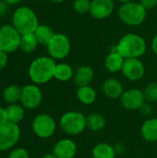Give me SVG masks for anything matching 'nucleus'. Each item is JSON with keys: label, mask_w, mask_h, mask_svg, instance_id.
<instances>
[{"label": "nucleus", "mask_w": 157, "mask_h": 158, "mask_svg": "<svg viewBox=\"0 0 157 158\" xmlns=\"http://www.w3.org/2000/svg\"><path fill=\"white\" fill-rule=\"evenodd\" d=\"M43 100V94L40 88L36 84H28L22 88L20 103L24 108H37Z\"/></svg>", "instance_id": "10"}, {"label": "nucleus", "mask_w": 157, "mask_h": 158, "mask_svg": "<svg viewBox=\"0 0 157 158\" xmlns=\"http://www.w3.org/2000/svg\"><path fill=\"white\" fill-rule=\"evenodd\" d=\"M77 98L83 105H92L96 100V92L90 85L79 87L77 91Z\"/></svg>", "instance_id": "20"}, {"label": "nucleus", "mask_w": 157, "mask_h": 158, "mask_svg": "<svg viewBox=\"0 0 157 158\" xmlns=\"http://www.w3.org/2000/svg\"><path fill=\"white\" fill-rule=\"evenodd\" d=\"M143 138L150 143L157 141V118H152L143 122L141 128Z\"/></svg>", "instance_id": "17"}, {"label": "nucleus", "mask_w": 157, "mask_h": 158, "mask_svg": "<svg viewBox=\"0 0 157 158\" xmlns=\"http://www.w3.org/2000/svg\"><path fill=\"white\" fill-rule=\"evenodd\" d=\"M123 86L119 81L117 79L111 78L107 79L103 83V93L111 99H118L120 98L124 93Z\"/></svg>", "instance_id": "16"}, {"label": "nucleus", "mask_w": 157, "mask_h": 158, "mask_svg": "<svg viewBox=\"0 0 157 158\" xmlns=\"http://www.w3.org/2000/svg\"><path fill=\"white\" fill-rule=\"evenodd\" d=\"M42 158H57L53 153L52 154H46V155H44L43 156Z\"/></svg>", "instance_id": "37"}, {"label": "nucleus", "mask_w": 157, "mask_h": 158, "mask_svg": "<svg viewBox=\"0 0 157 158\" xmlns=\"http://www.w3.org/2000/svg\"><path fill=\"white\" fill-rule=\"evenodd\" d=\"M77 153V145L70 139H62L58 141L54 148L53 154L57 158H74Z\"/></svg>", "instance_id": "14"}, {"label": "nucleus", "mask_w": 157, "mask_h": 158, "mask_svg": "<svg viewBox=\"0 0 157 158\" xmlns=\"http://www.w3.org/2000/svg\"><path fill=\"white\" fill-rule=\"evenodd\" d=\"M93 158H115L116 150L115 147L107 143H97L92 152Z\"/></svg>", "instance_id": "19"}, {"label": "nucleus", "mask_w": 157, "mask_h": 158, "mask_svg": "<svg viewBox=\"0 0 157 158\" xmlns=\"http://www.w3.org/2000/svg\"><path fill=\"white\" fill-rule=\"evenodd\" d=\"M124 62H125V58L115 50L106 56L105 60V67L109 72L116 73L121 71Z\"/></svg>", "instance_id": "18"}, {"label": "nucleus", "mask_w": 157, "mask_h": 158, "mask_svg": "<svg viewBox=\"0 0 157 158\" xmlns=\"http://www.w3.org/2000/svg\"><path fill=\"white\" fill-rule=\"evenodd\" d=\"M143 94L145 97V100L149 103H155L157 102V82H151L149 83L144 91Z\"/></svg>", "instance_id": "27"}, {"label": "nucleus", "mask_w": 157, "mask_h": 158, "mask_svg": "<svg viewBox=\"0 0 157 158\" xmlns=\"http://www.w3.org/2000/svg\"><path fill=\"white\" fill-rule=\"evenodd\" d=\"M34 34L38 40L39 44L47 46L49 42L54 37L55 32L51 29V27H49L47 25H40L39 24V26L37 27V29L34 31Z\"/></svg>", "instance_id": "21"}, {"label": "nucleus", "mask_w": 157, "mask_h": 158, "mask_svg": "<svg viewBox=\"0 0 157 158\" xmlns=\"http://www.w3.org/2000/svg\"><path fill=\"white\" fill-rule=\"evenodd\" d=\"M93 77H94L93 69L90 66L83 65L79 67L75 70L73 81L78 87H82V86L90 85V83L93 80Z\"/></svg>", "instance_id": "15"}, {"label": "nucleus", "mask_w": 157, "mask_h": 158, "mask_svg": "<svg viewBox=\"0 0 157 158\" xmlns=\"http://www.w3.org/2000/svg\"><path fill=\"white\" fill-rule=\"evenodd\" d=\"M20 129L18 124L6 122L0 125V151L11 149L19 140Z\"/></svg>", "instance_id": "7"}, {"label": "nucleus", "mask_w": 157, "mask_h": 158, "mask_svg": "<svg viewBox=\"0 0 157 158\" xmlns=\"http://www.w3.org/2000/svg\"><path fill=\"white\" fill-rule=\"evenodd\" d=\"M51 1L54 3H62V2H65L66 0H51Z\"/></svg>", "instance_id": "38"}, {"label": "nucleus", "mask_w": 157, "mask_h": 158, "mask_svg": "<svg viewBox=\"0 0 157 158\" xmlns=\"http://www.w3.org/2000/svg\"><path fill=\"white\" fill-rule=\"evenodd\" d=\"M105 118L99 113H92L86 117L87 127L93 131H99L105 126Z\"/></svg>", "instance_id": "25"}, {"label": "nucleus", "mask_w": 157, "mask_h": 158, "mask_svg": "<svg viewBox=\"0 0 157 158\" xmlns=\"http://www.w3.org/2000/svg\"><path fill=\"white\" fill-rule=\"evenodd\" d=\"M12 25L21 34L32 33L39 26L36 13L27 6H19L12 15Z\"/></svg>", "instance_id": "3"}, {"label": "nucleus", "mask_w": 157, "mask_h": 158, "mask_svg": "<svg viewBox=\"0 0 157 158\" xmlns=\"http://www.w3.org/2000/svg\"><path fill=\"white\" fill-rule=\"evenodd\" d=\"M8 158H30V156L26 149L19 147L10 152Z\"/></svg>", "instance_id": "29"}, {"label": "nucleus", "mask_w": 157, "mask_h": 158, "mask_svg": "<svg viewBox=\"0 0 157 158\" xmlns=\"http://www.w3.org/2000/svg\"><path fill=\"white\" fill-rule=\"evenodd\" d=\"M56 129L55 119L48 114H40L36 116L32 122V130L36 136L42 139H47L53 136Z\"/></svg>", "instance_id": "9"}, {"label": "nucleus", "mask_w": 157, "mask_h": 158, "mask_svg": "<svg viewBox=\"0 0 157 158\" xmlns=\"http://www.w3.org/2000/svg\"><path fill=\"white\" fill-rule=\"evenodd\" d=\"M21 34L12 24H5L0 27V51L6 54L19 49Z\"/></svg>", "instance_id": "6"}, {"label": "nucleus", "mask_w": 157, "mask_h": 158, "mask_svg": "<svg viewBox=\"0 0 157 158\" xmlns=\"http://www.w3.org/2000/svg\"><path fill=\"white\" fill-rule=\"evenodd\" d=\"M152 50L157 56V34H155V37L153 38V41H152Z\"/></svg>", "instance_id": "35"}, {"label": "nucleus", "mask_w": 157, "mask_h": 158, "mask_svg": "<svg viewBox=\"0 0 157 158\" xmlns=\"http://www.w3.org/2000/svg\"><path fill=\"white\" fill-rule=\"evenodd\" d=\"M91 3L92 1L90 0H75L73 3V8L79 14H85L90 12Z\"/></svg>", "instance_id": "28"}, {"label": "nucleus", "mask_w": 157, "mask_h": 158, "mask_svg": "<svg viewBox=\"0 0 157 158\" xmlns=\"http://www.w3.org/2000/svg\"><path fill=\"white\" fill-rule=\"evenodd\" d=\"M56 63L51 56H39L29 67L30 79L35 84H43L54 78Z\"/></svg>", "instance_id": "1"}, {"label": "nucleus", "mask_w": 157, "mask_h": 158, "mask_svg": "<svg viewBox=\"0 0 157 158\" xmlns=\"http://www.w3.org/2000/svg\"><path fill=\"white\" fill-rule=\"evenodd\" d=\"M7 60H8L7 54L3 51H0V70L3 69L6 66Z\"/></svg>", "instance_id": "31"}, {"label": "nucleus", "mask_w": 157, "mask_h": 158, "mask_svg": "<svg viewBox=\"0 0 157 158\" xmlns=\"http://www.w3.org/2000/svg\"><path fill=\"white\" fill-rule=\"evenodd\" d=\"M46 47L49 56L54 59H63L67 57L70 52V42L67 35L55 33Z\"/></svg>", "instance_id": "8"}, {"label": "nucleus", "mask_w": 157, "mask_h": 158, "mask_svg": "<svg viewBox=\"0 0 157 158\" xmlns=\"http://www.w3.org/2000/svg\"><path fill=\"white\" fill-rule=\"evenodd\" d=\"M74 76L73 69L70 65L67 63H59L56 64L55 69L54 78L59 81H67L72 79Z\"/></svg>", "instance_id": "22"}, {"label": "nucleus", "mask_w": 157, "mask_h": 158, "mask_svg": "<svg viewBox=\"0 0 157 158\" xmlns=\"http://www.w3.org/2000/svg\"><path fill=\"white\" fill-rule=\"evenodd\" d=\"M140 110L143 113V115H150L152 113V107H151V106H148L146 104H144Z\"/></svg>", "instance_id": "33"}, {"label": "nucleus", "mask_w": 157, "mask_h": 158, "mask_svg": "<svg viewBox=\"0 0 157 158\" xmlns=\"http://www.w3.org/2000/svg\"><path fill=\"white\" fill-rule=\"evenodd\" d=\"M5 3H6L7 5H17L19 2H21L22 0H3Z\"/></svg>", "instance_id": "36"}, {"label": "nucleus", "mask_w": 157, "mask_h": 158, "mask_svg": "<svg viewBox=\"0 0 157 158\" xmlns=\"http://www.w3.org/2000/svg\"><path fill=\"white\" fill-rule=\"evenodd\" d=\"M147 15V10L140 2H128L119 6L118 18L126 25L138 26L142 24Z\"/></svg>", "instance_id": "4"}, {"label": "nucleus", "mask_w": 157, "mask_h": 158, "mask_svg": "<svg viewBox=\"0 0 157 158\" xmlns=\"http://www.w3.org/2000/svg\"><path fill=\"white\" fill-rule=\"evenodd\" d=\"M7 113L6 109L4 107H0V125L7 122Z\"/></svg>", "instance_id": "32"}, {"label": "nucleus", "mask_w": 157, "mask_h": 158, "mask_svg": "<svg viewBox=\"0 0 157 158\" xmlns=\"http://www.w3.org/2000/svg\"><path fill=\"white\" fill-rule=\"evenodd\" d=\"M118 1H119V2H121L122 4H124V3H128V2H130V1H132V0H118Z\"/></svg>", "instance_id": "39"}, {"label": "nucleus", "mask_w": 157, "mask_h": 158, "mask_svg": "<svg viewBox=\"0 0 157 158\" xmlns=\"http://www.w3.org/2000/svg\"><path fill=\"white\" fill-rule=\"evenodd\" d=\"M116 51L126 58H140L146 51V42L139 34L128 33L120 38Z\"/></svg>", "instance_id": "2"}, {"label": "nucleus", "mask_w": 157, "mask_h": 158, "mask_svg": "<svg viewBox=\"0 0 157 158\" xmlns=\"http://www.w3.org/2000/svg\"><path fill=\"white\" fill-rule=\"evenodd\" d=\"M120 101L122 106L129 110L141 109L146 102L143 92L135 88L125 91L120 97Z\"/></svg>", "instance_id": "12"}, {"label": "nucleus", "mask_w": 157, "mask_h": 158, "mask_svg": "<svg viewBox=\"0 0 157 158\" xmlns=\"http://www.w3.org/2000/svg\"><path fill=\"white\" fill-rule=\"evenodd\" d=\"M61 130L68 135H78L87 127L86 117L79 111H68L62 115L59 120Z\"/></svg>", "instance_id": "5"}, {"label": "nucleus", "mask_w": 157, "mask_h": 158, "mask_svg": "<svg viewBox=\"0 0 157 158\" xmlns=\"http://www.w3.org/2000/svg\"><path fill=\"white\" fill-rule=\"evenodd\" d=\"M38 44L39 43L34 32L27 33V34L21 35L19 49L24 53H31L37 48Z\"/></svg>", "instance_id": "24"}, {"label": "nucleus", "mask_w": 157, "mask_h": 158, "mask_svg": "<svg viewBox=\"0 0 157 158\" xmlns=\"http://www.w3.org/2000/svg\"><path fill=\"white\" fill-rule=\"evenodd\" d=\"M114 11L113 0H93L91 3L90 14L96 19L108 18Z\"/></svg>", "instance_id": "13"}, {"label": "nucleus", "mask_w": 157, "mask_h": 158, "mask_svg": "<svg viewBox=\"0 0 157 158\" xmlns=\"http://www.w3.org/2000/svg\"><path fill=\"white\" fill-rule=\"evenodd\" d=\"M6 3H5L3 0H0V16H3L6 13L7 10V6H6Z\"/></svg>", "instance_id": "34"}, {"label": "nucleus", "mask_w": 157, "mask_h": 158, "mask_svg": "<svg viewBox=\"0 0 157 158\" xmlns=\"http://www.w3.org/2000/svg\"><path fill=\"white\" fill-rule=\"evenodd\" d=\"M7 113V120L9 122L19 124L24 118V107L21 105L18 104H10L6 107Z\"/></svg>", "instance_id": "23"}, {"label": "nucleus", "mask_w": 157, "mask_h": 158, "mask_svg": "<svg viewBox=\"0 0 157 158\" xmlns=\"http://www.w3.org/2000/svg\"><path fill=\"white\" fill-rule=\"evenodd\" d=\"M22 88L18 85H9L3 91V97L6 102L10 104H16L20 101Z\"/></svg>", "instance_id": "26"}, {"label": "nucleus", "mask_w": 157, "mask_h": 158, "mask_svg": "<svg viewBox=\"0 0 157 158\" xmlns=\"http://www.w3.org/2000/svg\"><path fill=\"white\" fill-rule=\"evenodd\" d=\"M121 72L128 80L136 81L143 77L145 68L140 58H126Z\"/></svg>", "instance_id": "11"}, {"label": "nucleus", "mask_w": 157, "mask_h": 158, "mask_svg": "<svg viewBox=\"0 0 157 158\" xmlns=\"http://www.w3.org/2000/svg\"><path fill=\"white\" fill-rule=\"evenodd\" d=\"M140 3L146 10H151L157 6V0H140Z\"/></svg>", "instance_id": "30"}]
</instances>
